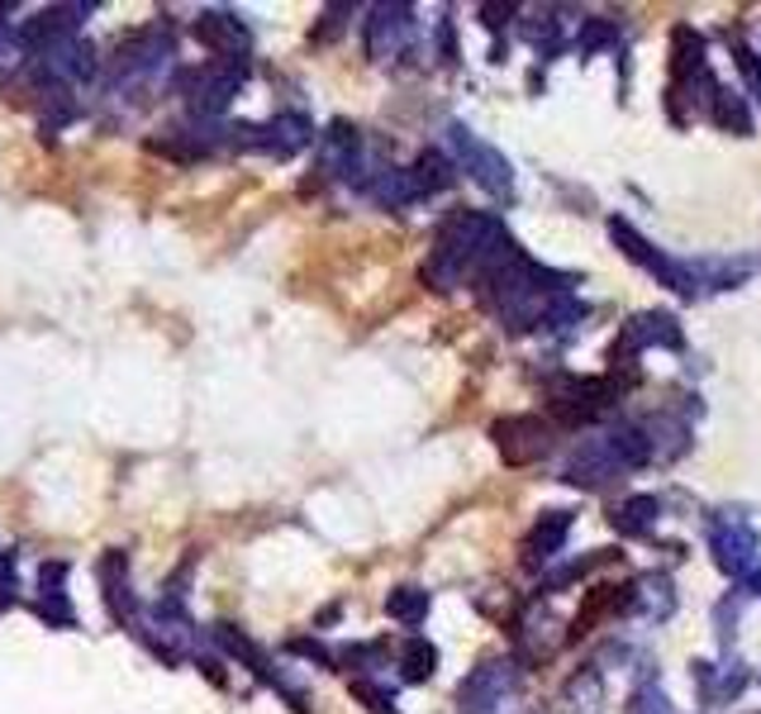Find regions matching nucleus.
Wrapping results in <instances>:
<instances>
[{"label": "nucleus", "instance_id": "1", "mask_svg": "<svg viewBox=\"0 0 761 714\" xmlns=\"http://www.w3.org/2000/svg\"><path fill=\"white\" fill-rule=\"evenodd\" d=\"M509 249H515V243H509L500 219L462 210L438 229V239H433L428 263H424V281L433 291H457L467 277H485Z\"/></svg>", "mask_w": 761, "mask_h": 714}, {"label": "nucleus", "instance_id": "3", "mask_svg": "<svg viewBox=\"0 0 761 714\" xmlns=\"http://www.w3.org/2000/svg\"><path fill=\"white\" fill-rule=\"evenodd\" d=\"M648 458H652V448H648V438H642V428L619 424V428H609V434L581 438V444L571 448L567 467H561V476H567L571 486L600 491V486H609L614 476H624V472H633V467H642Z\"/></svg>", "mask_w": 761, "mask_h": 714}, {"label": "nucleus", "instance_id": "15", "mask_svg": "<svg viewBox=\"0 0 761 714\" xmlns=\"http://www.w3.org/2000/svg\"><path fill=\"white\" fill-rule=\"evenodd\" d=\"M609 382H576V376H567V382L553 386V420L561 424H590L600 410L609 406Z\"/></svg>", "mask_w": 761, "mask_h": 714}, {"label": "nucleus", "instance_id": "18", "mask_svg": "<svg viewBox=\"0 0 761 714\" xmlns=\"http://www.w3.org/2000/svg\"><path fill=\"white\" fill-rule=\"evenodd\" d=\"M567 534H571V510H547V515L533 524V534L523 538V567H529V571L547 567V562H553V557L561 553Z\"/></svg>", "mask_w": 761, "mask_h": 714}, {"label": "nucleus", "instance_id": "23", "mask_svg": "<svg viewBox=\"0 0 761 714\" xmlns=\"http://www.w3.org/2000/svg\"><path fill=\"white\" fill-rule=\"evenodd\" d=\"M642 438H648V448L657 452V458H680V452L690 448V428L672 420V414H657V420L642 424Z\"/></svg>", "mask_w": 761, "mask_h": 714}, {"label": "nucleus", "instance_id": "2", "mask_svg": "<svg viewBox=\"0 0 761 714\" xmlns=\"http://www.w3.org/2000/svg\"><path fill=\"white\" fill-rule=\"evenodd\" d=\"M172 62H177V38L162 20L124 34L120 44L110 48L105 72H100L105 100H110V106L114 100H120V106H143V100H153V90H162L167 76H172Z\"/></svg>", "mask_w": 761, "mask_h": 714}, {"label": "nucleus", "instance_id": "13", "mask_svg": "<svg viewBox=\"0 0 761 714\" xmlns=\"http://www.w3.org/2000/svg\"><path fill=\"white\" fill-rule=\"evenodd\" d=\"M414 38V10L410 5H376L372 20H366V58L386 62L410 48Z\"/></svg>", "mask_w": 761, "mask_h": 714}, {"label": "nucleus", "instance_id": "33", "mask_svg": "<svg viewBox=\"0 0 761 714\" xmlns=\"http://www.w3.org/2000/svg\"><path fill=\"white\" fill-rule=\"evenodd\" d=\"M15 591H20V581H15V553L0 548V609L15 605Z\"/></svg>", "mask_w": 761, "mask_h": 714}, {"label": "nucleus", "instance_id": "20", "mask_svg": "<svg viewBox=\"0 0 761 714\" xmlns=\"http://www.w3.org/2000/svg\"><path fill=\"white\" fill-rule=\"evenodd\" d=\"M86 90H62V86H52V90H38V129L44 134H62L68 124H76L86 114Z\"/></svg>", "mask_w": 761, "mask_h": 714}, {"label": "nucleus", "instance_id": "26", "mask_svg": "<svg viewBox=\"0 0 761 714\" xmlns=\"http://www.w3.org/2000/svg\"><path fill=\"white\" fill-rule=\"evenodd\" d=\"M452 181H457V172H452V162L443 158V153H419V162H414V186H419V196L448 191Z\"/></svg>", "mask_w": 761, "mask_h": 714}, {"label": "nucleus", "instance_id": "27", "mask_svg": "<svg viewBox=\"0 0 761 714\" xmlns=\"http://www.w3.org/2000/svg\"><path fill=\"white\" fill-rule=\"evenodd\" d=\"M386 615L400 619V625H419V619L428 615V591H419V586L390 591V595H386Z\"/></svg>", "mask_w": 761, "mask_h": 714}, {"label": "nucleus", "instance_id": "5", "mask_svg": "<svg viewBox=\"0 0 761 714\" xmlns=\"http://www.w3.org/2000/svg\"><path fill=\"white\" fill-rule=\"evenodd\" d=\"M86 15H96V0H82V5H44L34 10L29 20H20V44L24 58H44L62 44H76L82 38Z\"/></svg>", "mask_w": 761, "mask_h": 714}, {"label": "nucleus", "instance_id": "12", "mask_svg": "<svg viewBox=\"0 0 761 714\" xmlns=\"http://www.w3.org/2000/svg\"><path fill=\"white\" fill-rule=\"evenodd\" d=\"M191 34H195V44L215 53V62H247V48H253L247 24L239 15H229V10H205V15H195Z\"/></svg>", "mask_w": 761, "mask_h": 714}, {"label": "nucleus", "instance_id": "17", "mask_svg": "<svg viewBox=\"0 0 761 714\" xmlns=\"http://www.w3.org/2000/svg\"><path fill=\"white\" fill-rule=\"evenodd\" d=\"M710 548H714V562L728 571V577H747L757 562V534L738 519H718L710 529Z\"/></svg>", "mask_w": 761, "mask_h": 714}, {"label": "nucleus", "instance_id": "30", "mask_svg": "<svg viewBox=\"0 0 761 714\" xmlns=\"http://www.w3.org/2000/svg\"><path fill=\"white\" fill-rule=\"evenodd\" d=\"M352 695H358L372 714H396V691H390V686H376V681H366V677H352Z\"/></svg>", "mask_w": 761, "mask_h": 714}, {"label": "nucleus", "instance_id": "16", "mask_svg": "<svg viewBox=\"0 0 761 714\" xmlns=\"http://www.w3.org/2000/svg\"><path fill=\"white\" fill-rule=\"evenodd\" d=\"M319 172L358 181V172H362V134L348 120H334L329 134H319Z\"/></svg>", "mask_w": 761, "mask_h": 714}, {"label": "nucleus", "instance_id": "7", "mask_svg": "<svg viewBox=\"0 0 761 714\" xmlns=\"http://www.w3.org/2000/svg\"><path fill=\"white\" fill-rule=\"evenodd\" d=\"M519 662H509V657H491V662H481L471 677L457 686V710L462 714H495L505 705V700H515L519 691Z\"/></svg>", "mask_w": 761, "mask_h": 714}, {"label": "nucleus", "instance_id": "29", "mask_svg": "<svg viewBox=\"0 0 761 714\" xmlns=\"http://www.w3.org/2000/svg\"><path fill=\"white\" fill-rule=\"evenodd\" d=\"M600 700H605V686H600L595 667H585L581 677L567 681V710H600Z\"/></svg>", "mask_w": 761, "mask_h": 714}, {"label": "nucleus", "instance_id": "4", "mask_svg": "<svg viewBox=\"0 0 761 714\" xmlns=\"http://www.w3.org/2000/svg\"><path fill=\"white\" fill-rule=\"evenodd\" d=\"M247 82V62H201V68H181L172 76V90L186 100L191 120H205V124H219V114L233 106L239 86Z\"/></svg>", "mask_w": 761, "mask_h": 714}, {"label": "nucleus", "instance_id": "8", "mask_svg": "<svg viewBox=\"0 0 761 714\" xmlns=\"http://www.w3.org/2000/svg\"><path fill=\"white\" fill-rule=\"evenodd\" d=\"M448 143L457 148V158H462L467 177L476 181V186H485L491 196H509V191H515V167H509V158H505L500 148L481 143V138L471 134V129H462V124L448 129Z\"/></svg>", "mask_w": 761, "mask_h": 714}, {"label": "nucleus", "instance_id": "31", "mask_svg": "<svg viewBox=\"0 0 761 714\" xmlns=\"http://www.w3.org/2000/svg\"><path fill=\"white\" fill-rule=\"evenodd\" d=\"M614 24H605V20H585V29H581V38H576V48H581V58H590L595 48H605V44H614Z\"/></svg>", "mask_w": 761, "mask_h": 714}, {"label": "nucleus", "instance_id": "9", "mask_svg": "<svg viewBox=\"0 0 761 714\" xmlns=\"http://www.w3.org/2000/svg\"><path fill=\"white\" fill-rule=\"evenodd\" d=\"M609 233H614V243L624 249V257H633V263H638L642 271H652V277H657L662 286H672V291H680V295H694V291H700V281H694L690 263H676V257L657 253L633 225H628V219H609Z\"/></svg>", "mask_w": 761, "mask_h": 714}, {"label": "nucleus", "instance_id": "35", "mask_svg": "<svg viewBox=\"0 0 761 714\" xmlns=\"http://www.w3.org/2000/svg\"><path fill=\"white\" fill-rule=\"evenodd\" d=\"M747 591H752V595H761V567H752V571H747Z\"/></svg>", "mask_w": 761, "mask_h": 714}, {"label": "nucleus", "instance_id": "24", "mask_svg": "<svg viewBox=\"0 0 761 714\" xmlns=\"http://www.w3.org/2000/svg\"><path fill=\"white\" fill-rule=\"evenodd\" d=\"M657 515H662L657 496H628L609 519H614V529H619L624 538H638V534H648V529L657 524Z\"/></svg>", "mask_w": 761, "mask_h": 714}, {"label": "nucleus", "instance_id": "19", "mask_svg": "<svg viewBox=\"0 0 761 714\" xmlns=\"http://www.w3.org/2000/svg\"><path fill=\"white\" fill-rule=\"evenodd\" d=\"M633 605H638V586H595V591L585 595L581 615H576L571 639H581V633H590V629L600 625V619L619 615V609H633Z\"/></svg>", "mask_w": 761, "mask_h": 714}, {"label": "nucleus", "instance_id": "6", "mask_svg": "<svg viewBox=\"0 0 761 714\" xmlns=\"http://www.w3.org/2000/svg\"><path fill=\"white\" fill-rule=\"evenodd\" d=\"M314 143V124L295 110L271 114L267 124H233L229 148H247V153H267V158H295L300 148Z\"/></svg>", "mask_w": 761, "mask_h": 714}, {"label": "nucleus", "instance_id": "14", "mask_svg": "<svg viewBox=\"0 0 761 714\" xmlns=\"http://www.w3.org/2000/svg\"><path fill=\"white\" fill-rule=\"evenodd\" d=\"M680 348L686 339H680V324L676 315H666V310H648V315H633L624 324V334H619V343H614V362H628L633 353H642V348Z\"/></svg>", "mask_w": 761, "mask_h": 714}, {"label": "nucleus", "instance_id": "11", "mask_svg": "<svg viewBox=\"0 0 761 714\" xmlns=\"http://www.w3.org/2000/svg\"><path fill=\"white\" fill-rule=\"evenodd\" d=\"M96 577H100V595H105V609H110L114 625L138 629L143 625V605H138V595H134V581H129V553L124 548H110V553L100 557Z\"/></svg>", "mask_w": 761, "mask_h": 714}, {"label": "nucleus", "instance_id": "25", "mask_svg": "<svg viewBox=\"0 0 761 714\" xmlns=\"http://www.w3.org/2000/svg\"><path fill=\"white\" fill-rule=\"evenodd\" d=\"M710 120H714L718 129H728V134H752V114H747V106H742L738 90H724V86L714 90Z\"/></svg>", "mask_w": 761, "mask_h": 714}, {"label": "nucleus", "instance_id": "22", "mask_svg": "<svg viewBox=\"0 0 761 714\" xmlns=\"http://www.w3.org/2000/svg\"><path fill=\"white\" fill-rule=\"evenodd\" d=\"M366 191L390 205V210H404V205L419 201V186H414V172H400V167H380V172H372V181H366Z\"/></svg>", "mask_w": 761, "mask_h": 714}, {"label": "nucleus", "instance_id": "21", "mask_svg": "<svg viewBox=\"0 0 761 714\" xmlns=\"http://www.w3.org/2000/svg\"><path fill=\"white\" fill-rule=\"evenodd\" d=\"M694 681H700L704 705H718V700L738 695L747 686V671L733 662V667H714V662H694Z\"/></svg>", "mask_w": 761, "mask_h": 714}, {"label": "nucleus", "instance_id": "10", "mask_svg": "<svg viewBox=\"0 0 761 714\" xmlns=\"http://www.w3.org/2000/svg\"><path fill=\"white\" fill-rule=\"evenodd\" d=\"M491 438L500 448V458L509 467H533L553 452V424L537 420V414H509V420L491 424Z\"/></svg>", "mask_w": 761, "mask_h": 714}, {"label": "nucleus", "instance_id": "34", "mask_svg": "<svg viewBox=\"0 0 761 714\" xmlns=\"http://www.w3.org/2000/svg\"><path fill=\"white\" fill-rule=\"evenodd\" d=\"M733 53H738V68H742V76H747V86H752V96L761 100V58H757L747 44H738Z\"/></svg>", "mask_w": 761, "mask_h": 714}, {"label": "nucleus", "instance_id": "32", "mask_svg": "<svg viewBox=\"0 0 761 714\" xmlns=\"http://www.w3.org/2000/svg\"><path fill=\"white\" fill-rule=\"evenodd\" d=\"M628 714H676L672 700H666L657 686H642V691H633V705H628Z\"/></svg>", "mask_w": 761, "mask_h": 714}, {"label": "nucleus", "instance_id": "28", "mask_svg": "<svg viewBox=\"0 0 761 714\" xmlns=\"http://www.w3.org/2000/svg\"><path fill=\"white\" fill-rule=\"evenodd\" d=\"M400 667H404V677L410 681H424V677H433V667H438V648H433L428 639H414L400 648Z\"/></svg>", "mask_w": 761, "mask_h": 714}]
</instances>
